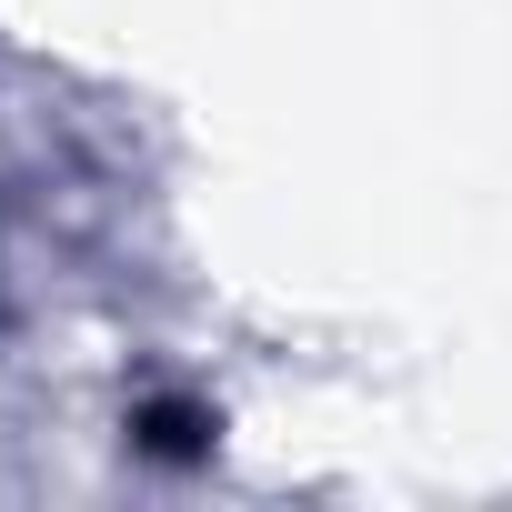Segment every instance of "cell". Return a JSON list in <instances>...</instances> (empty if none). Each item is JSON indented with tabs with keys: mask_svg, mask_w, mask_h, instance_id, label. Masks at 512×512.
<instances>
[{
	"mask_svg": "<svg viewBox=\"0 0 512 512\" xmlns=\"http://www.w3.org/2000/svg\"><path fill=\"white\" fill-rule=\"evenodd\" d=\"M141 442H151V452H201V412L151 402V412H141Z\"/></svg>",
	"mask_w": 512,
	"mask_h": 512,
	"instance_id": "cell-1",
	"label": "cell"
}]
</instances>
